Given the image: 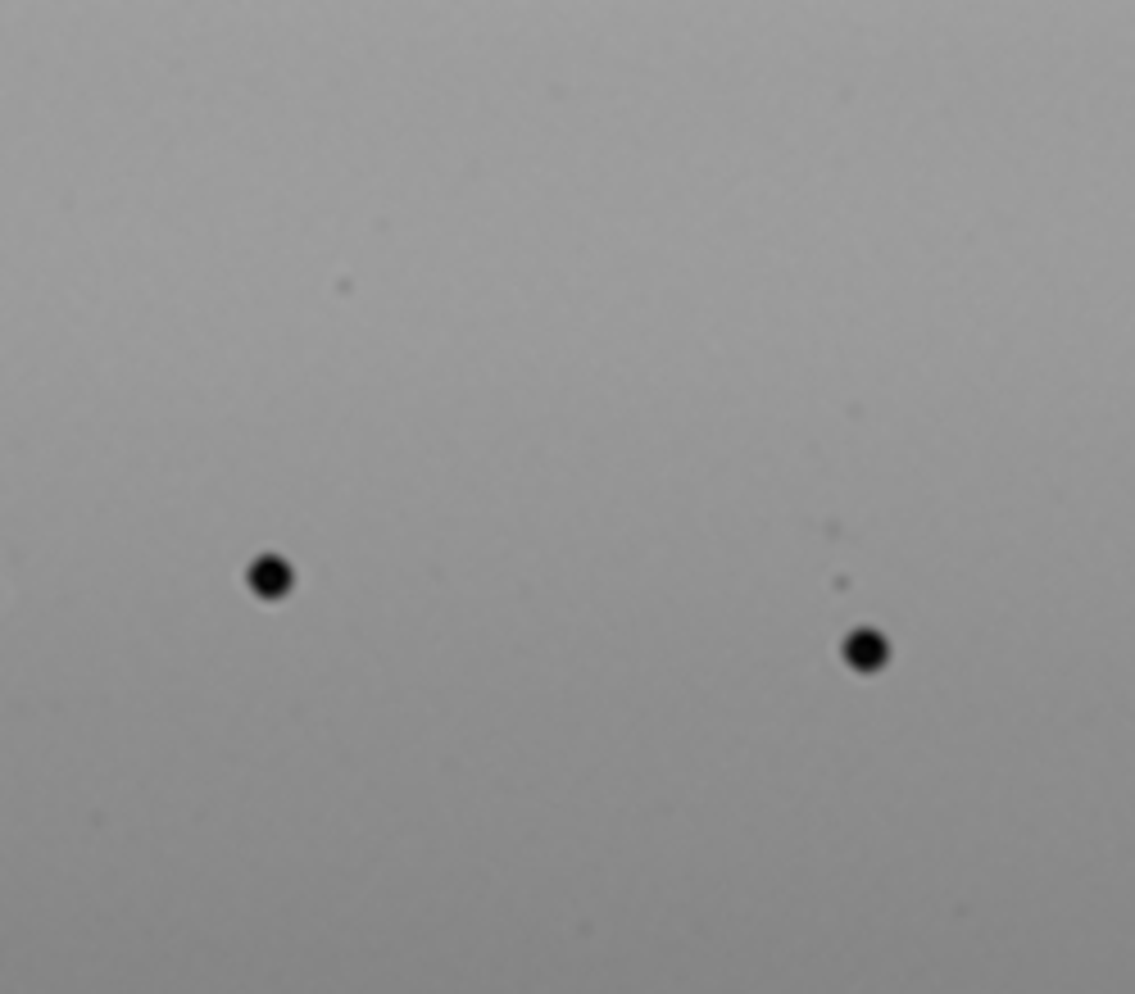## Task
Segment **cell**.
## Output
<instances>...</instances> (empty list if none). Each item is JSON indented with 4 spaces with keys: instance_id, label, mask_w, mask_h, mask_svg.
<instances>
[{
    "instance_id": "6da1fadb",
    "label": "cell",
    "mask_w": 1135,
    "mask_h": 994,
    "mask_svg": "<svg viewBox=\"0 0 1135 994\" xmlns=\"http://www.w3.org/2000/svg\"><path fill=\"white\" fill-rule=\"evenodd\" d=\"M881 654H886V645H881L877 636H859V640H849V659H854V668H877Z\"/></svg>"
}]
</instances>
